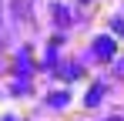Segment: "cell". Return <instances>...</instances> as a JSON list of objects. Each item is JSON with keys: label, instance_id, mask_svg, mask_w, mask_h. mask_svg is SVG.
Segmentation results:
<instances>
[{"label": "cell", "instance_id": "1", "mask_svg": "<svg viewBox=\"0 0 124 121\" xmlns=\"http://www.w3.org/2000/svg\"><path fill=\"white\" fill-rule=\"evenodd\" d=\"M94 54L104 57V60H111V57H114V40H111V37H97V40H94Z\"/></svg>", "mask_w": 124, "mask_h": 121}, {"label": "cell", "instance_id": "2", "mask_svg": "<svg viewBox=\"0 0 124 121\" xmlns=\"http://www.w3.org/2000/svg\"><path fill=\"white\" fill-rule=\"evenodd\" d=\"M101 98H104V84H94V87H91V94H87V108H94Z\"/></svg>", "mask_w": 124, "mask_h": 121}, {"label": "cell", "instance_id": "3", "mask_svg": "<svg viewBox=\"0 0 124 121\" xmlns=\"http://www.w3.org/2000/svg\"><path fill=\"white\" fill-rule=\"evenodd\" d=\"M64 78L70 81V78H81V67H64Z\"/></svg>", "mask_w": 124, "mask_h": 121}, {"label": "cell", "instance_id": "4", "mask_svg": "<svg viewBox=\"0 0 124 121\" xmlns=\"http://www.w3.org/2000/svg\"><path fill=\"white\" fill-rule=\"evenodd\" d=\"M3 121H14V118H3Z\"/></svg>", "mask_w": 124, "mask_h": 121}]
</instances>
